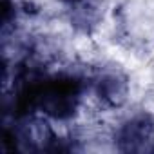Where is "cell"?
<instances>
[{
	"mask_svg": "<svg viewBox=\"0 0 154 154\" xmlns=\"http://www.w3.org/2000/svg\"><path fill=\"white\" fill-rule=\"evenodd\" d=\"M116 145L122 152H154V120L149 114L127 120L116 134Z\"/></svg>",
	"mask_w": 154,
	"mask_h": 154,
	"instance_id": "obj_2",
	"label": "cell"
},
{
	"mask_svg": "<svg viewBox=\"0 0 154 154\" xmlns=\"http://www.w3.org/2000/svg\"><path fill=\"white\" fill-rule=\"evenodd\" d=\"M22 140L31 143L33 149H47V145L54 140V134L45 120H31L22 129Z\"/></svg>",
	"mask_w": 154,
	"mask_h": 154,
	"instance_id": "obj_5",
	"label": "cell"
},
{
	"mask_svg": "<svg viewBox=\"0 0 154 154\" xmlns=\"http://www.w3.org/2000/svg\"><path fill=\"white\" fill-rule=\"evenodd\" d=\"M78 96L80 85L71 78L47 82L40 87L36 94L38 105L44 109V112L58 120H65L71 114H74V109L78 105Z\"/></svg>",
	"mask_w": 154,
	"mask_h": 154,
	"instance_id": "obj_1",
	"label": "cell"
},
{
	"mask_svg": "<svg viewBox=\"0 0 154 154\" xmlns=\"http://www.w3.org/2000/svg\"><path fill=\"white\" fill-rule=\"evenodd\" d=\"M103 18V4L100 0H80L72 4L71 26L80 33H91Z\"/></svg>",
	"mask_w": 154,
	"mask_h": 154,
	"instance_id": "obj_4",
	"label": "cell"
},
{
	"mask_svg": "<svg viewBox=\"0 0 154 154\" xmlns=\"http://www.w3.org/2000/svg\"><path fill=\"white\" fill-rule=\"evenodd\" d=\"M62 2H65V4H76V2H80V0H62Z\"/></svg>",
	"mask_w": 154,
	"mask_h": 154,
	"instance_id": "obj_6",
	"label": "cell"
},
{
	"mask_svg": "<svg viewBox=\"0 0 154 154\" xmlns=\"http://www.w3.org/2000/svg\"><path fill=\"white\" fill-rule=\"evenodd\" d=\"M94 93L105 107H122L129 96L127 76L120 71H105L94 82Z\"/></svg>",
	"mask_w": 154,
	"mask_h": 154,
	"instance_id": "obj_3",
	"label": "cell"
}]
</instances>
